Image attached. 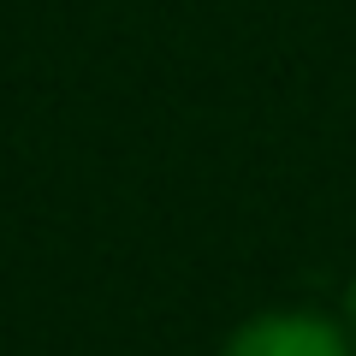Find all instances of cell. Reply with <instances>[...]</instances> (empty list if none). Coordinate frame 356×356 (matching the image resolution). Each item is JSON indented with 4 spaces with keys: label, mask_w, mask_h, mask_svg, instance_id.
Listing matches in <instances>:
<instances>
[{
    "label": "cell",
    "mask_w": 356,
    "mask_h": 356,
    "mask_svg": "<svg viewBox=\"0 0 356 356\" xmlns=\"http://www.w3.org/2000/svg\"><path fill=\"white\" fill-rule=\"evenodd\" d=\"M220 356H350L344 332L332 321L291 309V315H255L232 332V344Z\"/></svg>",
    "instance_id": "1"
},
{
    "label": "cell",
    "mask_w": 356,
    "mask_h": 356,
    "mask_svg": "<svg viewBox=\"0 0 356 356\" xmlns=\"http://www.w3.org/2000/svg\"><path fill=\"white\" fill-rule=\"evenodd\" d=\"M344 321H350V332H356V280H350V291H344Z\"/></svg>",
    "instance_id": "2"
}]
</instances>
